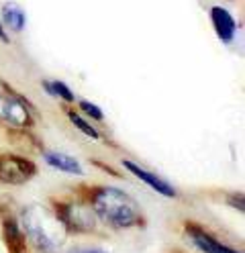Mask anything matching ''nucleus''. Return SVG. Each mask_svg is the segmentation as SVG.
<instances>
[{"mask_svg":"<svg viewBox=\"0 0 245 253\" xmlns=\"http://www.w3.org/2000/svg\"><path fill=\"white\" fill-rule=\"evenodd\" d=\"M68 253H106V251H102V249H84V247H78V249H72V251H68Z\"/></svg>","mask_w":245,"mask_h":253,"instance_id":"obj_15","label":"nucleus"},{"mask_svg":"<svg viewBox=\"0 0 245 253\" xmlns=\"http://www.w3.org/2000/svg\"><path fill=\"white\" fill-rule=\"evenodd\" d=\"M186 233L190 237V241L198 247L202 253H239L231 247H227L223 245L221 241H217L215 237H212L210 233L202 231L200 227H196V225H186Z\"/></svg>","mask_w":245,"mask_h":253,"instance_id":"obj_7","label":"nucleus"},{"mask_svg":"<svg viewBox=\"0 0 245 253\" xmlns=\"http://www.w3.org/2000/svg\"><path fill=\"white\" fill-rule=\"evenodd\" d=\"M92 211L98 218L114 229L139 227L143 220L139 204L127 192L112 186H104L96 190L92 196Z\"/></svg>","mask_w":245,"mask_h":253,"instance_id":"obj_2","label":"nucleus"},{"mask_svg":"<svg viewBox=\"0 0 245 253\" xmlns=\"http://www.w3.org/2000/svg\"><path fill=\"white\" fill-rule=\"evenodd\" d=\"M21 229L41 253H59L68 237V229L57 212L45 209L43 204H29L21 211Z\"/></svg>","mask_w":245,"mask_h":253,"instance_id":"obj_1","label":"nucleus"},{"mask_svg":"<svg viewBox=\"0 0 245 253\" xmlns=\"http://www.w3.org/2000/svg\"><path fill=\"white\" fill-rule=\"evenodd\" d=\"M35 164L21 155H0V182L19 186L35 176Z\"/></svg>","mask_w":245,"mask_h":253,"instance_id":"obj_4","label":"nucleus"},{"mask_svg":"<svg viewBox=\"0 0 245 253\" xmlns=\"http://www.w3.org/2000/svg\"><path fill=\"white\" fill-rule=\"evenodd\" d=\"M2 25L8 27L12 33H23L27 27V12L16 2H6L2 6Z\"/></svg>","mask_w":245,"mask_h":253,"instance_id":"obj_10","label":"nucleus"},{"mask_svg":"<svg viewBox=\"0 0 245 253\" xmlns=\"http://www.w3.org/2000/svg\"><path fill=\"white\" fill-rule=\"evenodd\" d=\"M80 110L84 113L86 117H90L92 121H102L104 119V115H102V110L98 108L96 104H92V102H88V100H80Z\"/></svg>","mask_w":245,"mask_h":253,"instance_id":"obj_14","label":"nucleus"},{"mask_svg":"<svg viewBox=\"0 0 245 253\" xmlns=\"http://www.w3.org/2000/svg\"><path fill=\"white\" fill-rule=\"evenodd\" d=\"M2 235L4 243L10 253H27V237L21 229V225L14 218H6L2 225Z\"/></svg>","mask_w":245,"mask_h":253,"instance_id":"obj_9","label":"nucleus"},{"mask_svg":"<svg viewBox=\"0 0 245 253\" xmlns=\"http://www.w3.org/2000/svg\"><path fill=\"white\" fill-rule=\"evenodd\" d=\"M0 41H2V43H8V35L4 33V25H2V23H0Z\"/></svg>","mask_w":245,"mask_h":253,"instance_id":"obj_16","label":"nucleus"},{"mask_svg":"<svg viewBox=\"0 0 245 253\" xmlns=\"http://www.w3.org/2000/svg\"><path fill=\"white\" fill-rule=\"evenodd\" d=\"M68 117H70V121H72V125L76 126V129H80L86 137H90V139H94V141H96V139H100V133H98L84 117H80L78 113H74V110H70Z\"/></svg>","mask_w":245,"mask_h":253,"instance_id":"obj_13","label":"nucleus"},{"mask_svg":"<svg viewBox=\"0 0 245 253\" xmlns=\"http://www.w3.org/2000/svg\"><path fill=\"white\" fill-rule=\"evenodd\" d=\"M0 123L14 126V129H27L33 123L31 108L25 98L4 82H0Z\"/></svg>","mask_w":245,"mask_h":253,"instance_id":"obj_3","label":"nucleus"},{"mask_svg":"<svg viewBox=\"0 0 245 253\" xmlns=\"http://www.w3.org/2000/svg\"><path fill=\"white\" fill-rule=\"evenodd\" d=\"M43 157H45V162H47L49 166L55 168V169H59V171H65V173H76V176H82V173H84L82 166L74 160V157L65 155V153L45 151V153H43Z\"/></svg>","mask_w":245,"mask_h":253,"instance_id":"obj_11","label":"nucleus"},{"mask_svg":"<svg viewBox=\"0 0 245 253\" xmlns=\"http://www.w3.org/2000/svg\"><path fill=\"white\" fill-rule=\"evenodd\" d=\"M123 166H125L131 173H133V176H137L139 180H143L149 188H153L155 192H159L161 196H166V198H176V190L172 188V184H168L166 180H161L159 176H155L153 171H147L145 168H141V166H137V164H133V162H129V160H125Z\"/></svg>","mask_w":245,"mask_h":253,"instance_id":"obj_8","label":"nucleus"},{"mask_svg":"<svg viewBox=\"0 0 245 253\" xmlns=\"http://www.w3.org/2000/svg\"><path fill=\"white\" fill-rule=\"evenodd\" d=\"M43 88H45V92L49 94V96L59 98L63 102H74L76 100V96H74V92L70 90V86L65 82H61V80H45Z\"/></svg>","mask_w":245,"mask_h":253,"instance_id":"obj_12","label":"nucleus"},{"mask_svg":"<svg viewBox=\"0 0 245 253\" xmlns=\"http://www.w3.org/2000/svg\"><path fill=\"white\" fill-rule=\"evenodd\" d=\"M208 17H210V25L215 29L219 41L225 45H231L237 37V21H235L233 14L225 6H212Z\"/></svg>","mask_w":245,"mask_h":253,"instance_id":"obj_6","label":"nucleus"},{"mask_svg":"<svg viewBox=\"0 0 245 253\" xmlns=\"http://www.w3.org/2000/svg\"><path fill=\"white\" fill-rule=\"evenodd\" d=\"M55 212L68 231H92L96 227V214L92 207L72 202V204H61L59 211Z\"/></svg>","mask_w":245,"mask_h":253,"instance_id":"obj_5","label":"nucleus"}]
</instances>
